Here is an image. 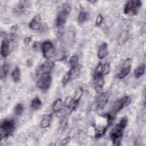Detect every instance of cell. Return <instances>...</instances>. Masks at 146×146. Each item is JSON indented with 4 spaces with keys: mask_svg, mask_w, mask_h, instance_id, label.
Masks as SVG:
<instances>
[{
    "mask_svg": "<svg viewBox=\"0 0 146 146\" xmlns=\"http://www.w3.org/2000/svg\"><path fill=\"white\" fill-rule=\"evenodd\" d=\"M141 6L142 2L140 1H129L124 6V13L130 17L135 16Z\"/></svg>",
    "mask_w": 146,
    "mask_h": 146,
    "instance_id": "1",
    "label": "cell"
},
{
    "mask_svg": "<svg viewBox=\"0 0 146 146\" xmlns=\"http://www.w3.org/2000/svg\"><path fill=\"white\" fill-rule=\"evenodd\" d=\"M15 124L12 120H5L1 124V139L8 137L13 132Z\"/></svg>",
    "mask_w": 146,
    "mask_h": 146,
    "instance_id": "2",
    "label": "cell"
},
{
    "mask_svg": "<svg viewBox=\"0 0 146 146\" xmlns=\"http://www.w3.org/2000/svg\"><path fill=\"white\" fill-rule=\"evenodd\" d=\"M123 129L119 125V124H116L115 127L111 131L110 137L111 140L112 141L113 144L119 145L123 136Z\"/></svg>",
    "mask_w": 146,
    "mask_h": 146,
    "instance_id": "3",
    "label": "cell"
},
{
    "mask_svg": "<svg viewBox=\"0 0 146 146\" xmlns=\"http://www.w3.org/2000/svg\"><path fill=\"white\" fill-rule=\"evenodd\" d=\"M43 56L46 59H50L55 55V50L52 43L50 41L44 42L41 46Z\"/></svg>",
    "mask_w": 146,
    "mask_h": 146,
    "instance_id": "4",
    "label": "cell"
},
{
    "mask_svg": "<svg viewBox=\"0 0 146 146\" xmlns=\"http://www.w3.org/2000/svg\"><path fill=\"white\" fill-rule=\"evenodd\" d=\"M51 80L52 78L50 73L44 74L38 78V80L37 81V86L40 90H46L49 88Z\"/></svg>",
    "mask_w": 146,
    "mask_h": 146,
    "instance_id": "5",
    "label": "cell"
},
{
    "mask_svg": "<svg viewBox=\"0 0 146 146\" xmlns=\"http://www.w3.org/2000/svg\"><path fill=\"white\" fill-rule=\"evenodd\" d=\"M131 102V99L129 96H124L119 100H117L112 106V112L117 113L125 107L128 106Z\"/></svg>",
    "mask_w": 146,
    "mask_h": 146,
    "instance_id": "6",
    "label": "cell"
},
{
    "mask_svg": "<svg viewBox=\"0 0 146 146\" xmlns=\"http://www.w3.org/2000/svg\"><path fill=\"white\" fill-rule=\"evenodd\" d=\"M132 64L130 59H125L122 63L120 70L117 73V76L119 79H123L126 77L129 73L131 69Z\"/></svg>",
    "mask_w": 146,
    "mask_h": 146,
    "instance_id": "7",
    "label": "cell"
},
{
    "mask_svg": "<svg viewBox=\"0 0 146 146\" xmlns=\"http://www.w3.org/2000/svg\"><path fill=\"white\" fill-rule=\"evenodd\" d=\"M54 66V62L51 60H48L44 62L42 65L38 68L36 71V76L39 78L44 74L50 73L51 70Z\"/></svg>",
    "mask_w": 146,
    "mask_h": 146,
    "instance_id": "8",
    "label": "cell"
},
{
    "mask_svg": "<svg viewBox=\"0 0 146 146\" xmlns=\"http://www.w3.org/2000/svg\"><path fill=\"white\" fill-rule=\"evenodd\" d=\"M109 99V94L108 92H102L96 98L95 103L98 108H103L107 104Z\"/></svg>",
    "mask_w": 146,
    "mask_h": 146,
    "instance_id": "9",
    "label": "cell"
},
{
    "mask_svg": "<svg viewBox=\"0 0 146 146\" xmlns=\"http://www.w3.org/2000/svg\"><path fill=\"white\" fill-rule=\"evenodd\" d=\"M67 15L65 13H64L62 10L60 11L57 15V17L55 19V25L57 27H62L65 24L66 19H67Z\"/></svg>",
    "mask_w": 146,
    "mask_h": 146,
    "instance_id": "10",
    "label": "cell"
},
{
    "mask_svg": "<svg viewBox=\"0 0 146 146\" xmlns=\"http://www.w3.org/2000/svg\"><path fill=\"white\" fill-rule=\"evenodd\" d=\"M29 27L33 30H38L41 27V18L39 15H36L30 21Z\"/></svg>",
    "mask_w": 146,
    "mask_h": 146,
    "instance_id": "11",
    "label": "cell"
},
{
    "mask_svg": "<svg viewBox=\"0 0 146 146\" xmlns=\"http://www.w3.org/2000/svg\"><path fill=\"white\" fill-rule=\"evenodd\" d=\"M108 47L107 43H102L99 48L98 52V57L100 59H103L106 58L108 54Z\"/></svg>",
    "mask_w": 146,
    "mask_h": 146,
    "instance_id": "12",
    "label": "cell"
},
{
    "mask_svg": "<svg viewBox=\"0 0 146 146\" xmlns=\"http://www.w3.org/2000/svg\"><path fill=\"white\" fill-rule=\"evenodd\" d=\"M9 53V42L6 40H3L1 43V55L5 58Z\"/></svg>",
    "mask_w": 146,
    "mask_h": 146,
    "instance_id": "13",
    "label": "cell"
},
{
    "mask_svg": "<svg viewBox=\"0 0 146 146\" xmlns=\"http://www.w3.org/2000/svg\"><path fill=\"white\" fill-rule=\"evenodd\" d=\"M145 66L144 64H141L134 71V75L136 78H139L142 76L145 73Z\"/></svg>",
    "mask_w": 146,
    "mask_h": 146,
    "instance_id": "14",
    "label": "cell"
},
{
    "mask_svg": "<svg viewBox=\"0 0 146 146\" xmlns=\"http://www.w3.org/2000/svg\"><path fill=\"white\" fill-rule=\"evenodd\" d=\"M107 127L106 125H96L95 126V136L97 137L102 136L106 132Z\"/></svg>",
    "mask_w": 146,
    "mask_h": 146,
    "instance_id": "15",
    "label": "cell"
},
{
    "mask_svg": "<svg viewBox=\"0 0 146 146\" xmlns=\"http://www.w3.org/2000/svg\"><path fill=\"white\" fill-rule=\"evenodd\" d=\"M63 105L64 103H63L62 100L61 99H58L52 104V108L54 111L58 112L62 109Z\"/></svg>",
    "mask_w": 146,
    "mask_h": 146,
    "instance_id": "16",
    "label": "cell"
},
{
    "mask_svg": "<svg viewBox=\"0 0 146 146\" xmlns=\"http://www.w3.org/2000/svg\"><path fill=\"white\" fill-rule=\"evenodd\" d=\"M11 77L14 82H18L21 78V70L19 67H16L11 72Z\"/></svg>",
    "mask_w": 146,
    "mask_h": 146,
    "instance_id": "17",
    "label": "cell"
},
{
    "mask_svg": "<svg viewBox=\"0 0 146 146\" xmlns=\"http://www.w3.org/2000/svg\"><path fill=\"white\" fill-rule=\"evenodd\" d=\"M51 119H52V116L51 115L46 116L44 117L43 118V119L40 122V127L42 128H47L51 123Z\"/></svg>",
    "mask_w": 146,
    "mask_h": 146,
    "instance_id": "18",
    "label": "cell"
},
{
    "mask_svg": "<svg viewBox=\"0 0 146 146\" xmlns=\"http://www.w3.org/2000/svg\"><path fill=\"white\" fill-rule=\"evenodd\" d=\"M9 68V66L8 64H7L6 63H4L1 66V70H0V77L1 79L5 78L6 77L8 74Z\"/></svg>",
    "mask_w": 146,
    "mask_h": 146,
    "instance_id": "19",
    "label": "cell"
},
{
    "mask_svg": "<svg viewBox=\"0 0 146 146\" xmlns=\"http://www.w3.org/2000/svg\"><path fill=\"white\" fill-rule=\"evenodd\" d=\"M76 103L75 102L73 98H71V96H68L64 100V105L67 107V108H71L72 110H73L75 106L76 105Z\"/></svg>",
    "mask_w": 146,
    "mask_h": 146,
    "instance_id": "20",
    "label": "cell"
},
{
    "mask_svg": "<svg viewBox=\"0 0 146 146\" xmlns=\"http://www.w3.org/2000/svg\"><path fill=\"white\" fill-rule=\"evenodd\" d=\"M31 105L33 108L35 110H38L42 106V102L38 96H35L33 99L31 103Z\"/></svg>",
    "mask_w": 146,
    "mask_h": 146,
    "instance_id": "21",
    "label": "cell"
},
{
    "mask_svg": "<svg viewBox=\"0 0 146 146\" xmlns=\"http://www.w3.org/2000/svg\"><path fill=\"white\" fill-rule=\"evenodd\" d=\"M28 6V2L26 1H22L20 2L19 4H18L17 6L15 7V10L17 13H22L23 12Z\"/></svg>",
    "mask_w": 146,
    "mask_h": 146,
    "instance_id": "22",
    "label": "cell"
},
{
    "mask_svg": "<svg viewBox=\"0 0 146 146\" xmlns=\"http://www.w3.org/2000/svg\"><path fill=\"white\" fill-rule=\"evenodd\" d=\"M95 81V87L96 88L102 89L104 85V80L103 76L94 78Z\"/></svg>",
    "mask_w": 146,
    "mask_h": 146,
    "instance_id": "23",
    "label": "cell"
},
{
    "mask_svg": "<svg viewBox=\"0 0 146 146\" xmlns=\"http://www.w3.org/2000/svg\"><path fill=\"white\" fill-rule=\"evenodd\" d=\"M78 57L77 55H74L71 56L69 60V63L71 66V68H76L78 66Z\"/></svg>",
    "mask_w": 146,
    "mask_h": 146,
    "instance_id": "24",
    "label": "cell"
},
{
    "mask_svg": "<svg viewBox=\"0 0 146 146\" xmlns=\"http://www.w3.org/2000/svg\"><path fill=\"white\" fill-rule=\"evenodd\" d=\"M82 94H83V90L80 87L78 88L75 91V92L74 94V98H73L74 100L75 101V102L78 103V102L81 98Z\"/></svg>",
    "mask_w": 146,
    "mask_h": 146,
    "instance_id": "25",
    "label": "cell"
},
{
    "mask_svg": "<svg viewBox=\"0 0 146 146\" xmlns=\"http://www.w3.org/2000/svg\"><path fill=\"white\" fill-rule=\"evenodd\" d=\"M23 109H24V108L22 104H21V103L17 104L14 109L15 114L17 116L21 115L23 112Z\"/></svg>",
    "mask_w": 146,
    "mask_h": 146,
    "instance_id": "26",
    "label": "cell"
},
{
    "mask_svg": "<svg viewBox=\"0 0 146 146\" xmlns=\"http://www.w3.org/2000/svg\"><path fill=\"white\" fill-rule=\"evenodd\" d=\"M78 22L80 23L84 22L87 19V14L86 12L81 11L78 15Z\"/></svg>",
    "mask_w": 146,
    "mask_h": 146,
    "instance_id": "27",
    "label": "cell"
},
{
    "mask_svg": "<svg viewBox=\"0 0 146 146\" xmlns=\"http://www.w3.org/2000/svg\"><path fill=\"white\" fill-rule=\"evenodd\" d=\"M110 72V66L108 63H104L103 64L102 75H106Z\"/></svg>",
    "mask_w": 146,
    "mask_h": 146,
    "instance_id": "28",
    "label": "cell"
},
{
    "mask_svg": "<svg viewBox=\"0 0 146 146\" xmlns=\"http://www.w3.org/2000/svg\"><path fill=\"white\" fill-rule=\"evenodd\" d=\"M62 11L67 15H68L71 11V6L69 3H64L62 7Z\"/></svg>",
    "mask_w": 146,
    "mask_h": 146,
    "instance_id": "29",
    "label": "cell"
},
{
    "mask_svg": "<svg viewBox=\"0 0 146 146\" xmlns=\"http://www.w3.org/2000/svg\"><path fill=\"white\" fill-rule=\"evenodd\" d=\"M127 123H128V119L127 117H124L123 118H121V119L120 120V121H119V123H118L119 124V125L120 127H121L123 128H125L126 127V126L127 125Z\"/></svg>",
    "mask_w": 146,
    "mask_h": 146,
    "instance_id": "30",
    "label": "cell"
},
{
    "mask_svg": "<svg viewBox=\"0 0 146 146\" xmlns=\"http://www.w3.org/2000/svg\"><path fill=\"white\" fill-rule=\"evenodd\" d=\"M127 37H128V33L126 31H124V32L123 31L120 35L119 42H121L122 43L125 42L127 39Z\"/></svg>",
    "mask_w": 146,
    "mask_h": 146,
    "instance_id": "31",
    "label": "cell"
},
{
    "mask_svg": "<svg viewBox=\"0 0 146 146\" xmlns=\"http://www.w3.org/2000/svg\"><path fill=\"white\" fill-rule=\"evenodd\" d=\"M59 128L60 129H63L64 128V127H66V124H67V120L65 118H63L59 122Z\"/></svg>",
    "mask_w": 146,
    "mask_h": 146,
    "instance_id": "32",
    "label": "cell"
},
{
    "mask_svg": "<svg viewBox=\"0 0 146 146\" xmlns=\"http://www.w3.org/2000/svg\"><path fill=\"white\" fill-rule=\"evenodd\" d=\"M103 18L102 15L99 14L96 19V22H96V26H100L102 24V23L103 22Z\"/></svg>",
    "mask_w": 146,
    "mask_h": 146,
    "instance_id": "33",
    "label": "cell"
},
{
    "mask_svg": "<svg viewBox=\"0 0 146 146\" xmlns=\"http://www.w3.org/2000/svg\"><path fill=\"white\" fill-rule=\"evenodd\" d=\"M31 42V38L30 37H27L25 38L24 40V42L26 45H29Z\"/></svg>",
    "mask_w": 146,
    "mask_h": 146,
    "instance_id": "34",
    "label": "cell"
},
{
    "mask_svg": "<svg viewBox=\"0 0 146 146\" xmlns=\"http://www.w3.org/2000/svg\"><path fill=\"white\" fill-rule=\"evenodd\" d=\"M40 46V43L39 42H35L34 43H33V47L34 49L35 50H37L38 48V47H39Z\"/></svg>",
    "mask_w": 146,
    "mask_h": 146,
    "instance_id": "35",
    "label": "cell"
}]
</instances>
